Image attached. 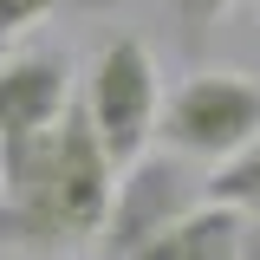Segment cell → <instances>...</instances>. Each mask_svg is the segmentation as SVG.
<instances>
[{"instance_id": "52a82bcc", "label": "cell", "mask_w": 260, "mask_h": 260, "mask_svg": "<svg viewBox=\"0 0 260 260\" xmlns=\"http://www.w3.org/2000/svg\"><path fill=\"white\" fill-rule=\"evenodd\" d=\"M202 195L241 208V215H260V130H254L228 162H215V169L202 176Z\"/></svg>"}, {"instance_id": "7a4b0ae2", "label": "cell", "mask_w": 260, "mask_h": 260, "mask_svg": "<svg viewBox=\"0 0 260 260\" xmlns=\"http://www.w3.org/2000/svg\"><path fill=\"white\" fill-rule=\"evenodd\" d=\"M85 117H91L104 156L117 162H137L143 143L156 137V111H162V85H156V59L137 32H111L91 59V78H85Z\"/></svg>"}, {"instance_id": "9c48e42d", "label": "cell", "mask_w": 260, "mask_h": 260, "mask_svg": "<svg viewBox=\"0 0 260 260\" xmlns=\"http://www.w3.org/2000/svg\"><path fill=\"white\" fill-rule=\"evenodd\" d=\"M228 7H234V0H169V20H176V32H182V46L202 52L208 32H215V20H221Z\"/></svg>"}, {"instance_id": "277c9868", "label": "cell", "mask_w": 260, "mask_h": 260, "mask_svg": "<svg viewBox=\"0 0 260 260\" xmlns=\"http://www.w3.org/2000/svg\"><path fill=\"white\" fill-rule=\"evenodd\" d=\"M208 195H202V176H195L189 156H176V150H143L137 162L117 169V182H111V208H104V228H98V247L91 260H124L137 254L143 241H156L169 221H182L189 208H202Z\"/></svg>"}, {"instance_id": "5b68a950", "label": "cell", "mask_w": 260, "mask_h": 260, "mask_svg": "<svg viewBox=\"0 0 260 260\" xmlns=\"http://www.w3.org/2000/svg\"><path fill=\"white\" fill-rule=\"evenodd\" d=\"M72 111V59L65 52H13L0 59V143L59 124Z\"/></svg>"}, {"instance_id": "3957f363", "label": "cell", "mask_w": 260, "mask_h": 260, "mask_svg": "<svg viewBox=\"0 0 260 260\" xmlns=\"http://www.w3.org/2000/svg\"><path fill=\"white\" fill-rule=\"evenodd\" d=\"M254 130H260V78H247V72H195L156 111L162 150L208 162V169L228 162Z\"/></svg>"}, {"instance_id": "8992f818", "label": "cell", "mask_w": 260, "mask_h": 260, "mask_svg": "<svg viewBox=\"0 0 260 260\" xmlns=\"http://www.w3.org/2000/svg\"><path fill=\"white\" fill-rule=\"evenodd\" d=\"M247 234H254V228H247L241 208L202 202V208H189L182 221H169L156 241H143V247L124 254V260H241Z\"/></svg>"}, {"instance_id": "ba28073f", "label": "cell", "mask_w": 260, "mask_h": 260, "mask_svg": "<svg viewBox=\"0 0 260 260\" xmlns=\"http://www.w3.org/2000/svg\"><path fill=\"white\" fill-rule=\"evenodd\" d=\"M78 7H104V0H0V59H7V46H13L20 32L46 26V20H59V13H78Z\"/></svg>"}, {"instance_id": "30bf717a", "label": "cell", "mask_w": 260, "mask_h": 260, "mask_svg": "<svg viewBox=\"0 0 260 260\" xmlns=\"http://www.w3.org/2000/svg\"><path fill=\"white\" fill-rule=\"evenodd\" d=\"M241 260H260V234H247V247H241Z\"/></svg>"}, {"instance_id": "6da1fadb", "label": "cell", "mask_w": 260, "mask_h": 260, "mask_svg": "<svg viewBox=\"0 0 260 260\" xmlns=\"http://www.w3.org/2000/svg\"><path fill=\"white\" fill-rule=\"evenodd\" d=\"M111 182H117V162L104 156L85 104L72 98L59 124L0 143V254L59 260L98 247Z\"/></svg>"}]
</instances>
